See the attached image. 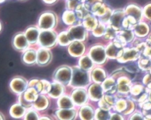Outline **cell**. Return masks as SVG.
<instances>
[{
  "label": "cell",
  "mask_w": 151,
  "mask_h": 120,
  "mask_svg": "<svg viewBox=\"0 0 151 120\" xmlns=\"http://www.w3.org/2000/svg\"><path fill=\"white\" fill-rule=\"evenodd\" d=\"M54 41L55 36L51 32H43L40 36V41L42 45L44 46H50L52 45Z\"/></svg>",
  "instance_id": "obj_1"
},
{
  "label": "cell",
  "mask_w": 151,
  "mask_h": 120,
  "mask_svg": "<svg viewBox=\"0 0 151 120\" xmlns=\"http://www.w3.org/2000/svg\"><path fill=\"white\" fill-rule=\"evenodd\" d=\"M87 75L81 71L75 72L74 76V82L76 85H83L87 81Z\"/></svg>",
  "instance_id": "obj_2"
},
{
  "label": "cell",
  "mask_w": 151,
  "mask_h": 120,
  "mask_svg": "<svg viewBox=\"0 0 151 120\" xmlns=\"http://www.w3.org/2000/svg\"><path fill=\"white\" fill-rule=\"evenodd\" d=\"M53 24V18L50 15H45L42 17L40 21V26L42 28H49Z\"/></svg>",
  "instance_id": "obj_3"
},
{
  "label": "cell",
  "mask_w": 151,
  "mask_h": 120,
  "mask_svg": "<svg viewBox=\"0 0 151 120\" xmlns=\"http://www.w3.org/2000/svg\"><path fill=\"white\" fill-rule=\"evenodd\" d=\"M84 35V30L81 27H77L74 28L70 32V37L76 39H81Z\"/></svg>",
  "instance_id": "obj_4"
},
{
  "label": "cell",
  "mask_w": 151,
  "mask_h": 120,
  "mask_svg": "<svg viewBox=\"0 0 151 120\" xmlns=\"http://www.w3.org/2000/svg\"><path fill=\"white\" fill-rule=\"evenodd\" d=\"M58 78L63 82H65L70 78V72L66 69H63L58 74Z\"/></svg>",
  "instance_id": "obj_5"
},
{
  "label": "cell",
  "mask_w": 151,
  "mask_h": 120,
  "mask_svg": "<svg viewBox=\"0 0 151 120\" xmlns=\"http://www.w3.org/2000/svg\"><path fill=\"white\" fill-rule=\"evenodd\" d=\"M15 45L18 46V48H24L27 46L26 39L23 35H19L15 40Z\"/></svg>",
  "instance_id": "obj_6"
},
{
  "label": "cell",
  "mask_w": 151,
  "mask_h": 120,
  "mask_svg": "<svg viewBox=\"0 0 151 120\" xmlns=\"http://www.w3.org/2000/svg\"><path fill=\"white\" fill-rule=\"evenodd\" d=\"M27 36L28 38V40L31 42H34L37 40L38 37V31L36 29H31L27 31Z\"/></svg>",
  "instance_id": "obj_7"
},
{
  "label": "cell",
  "mask_w": 151,
  "mask_h": 120,
  "mask_svg": "<svg viewBox=\"0 0 151 120\" xmlns=\"http://www.w3.org/2000/svg\"><path fill=\"white\" fill-rule=\"evenodd\" d=\"M92 55L93 59L96 61H100L104 58V52L102 49H97L94 51Z\"/></svg>",
  "instance_id": "obj_8"
},
{
  "label": "cell",
  "mask_w": 151,
  "mask_h": 120,
  "mask_svg": "<svg viewBox=\"0 0 151 120\" xmlns=\"http://www.w3.org/2000/svg\"><path fill=\"white\" fill-rule=\"evenodd\" d=\"M71 49L73 52L76 54H80V52L82 51V46L80 45V44L78 43H75L74 45H73L71 46Z\"/></svg>",
  "instance_id": "obj_9"
},
{
  "label": "cell",
  "mask_w": 151,
  "mask_h": 120,
  "mask_svg": "<svg viewBox=\"0 0 151 120\" xmlns=\"http://www.w3.org/2000/svg\"><path fill=\"white\" fill-rule=\"evenodd\" d=\"M85 99V94L82 92H77L74 95V100L77 103L83 102Z\"/></svg>",
  "instance_id": "obj_10"
},
{
  "label": "cell",
  "mask_w": 151,
  "mask_h": 120,
  "mask_svg": "<svg viewBox=\"0 0 151 120\" xmlns=\"http://www.w3.org/2000/svg\"><path fill=\"white\" fill-rule=\"evenodd\" d=\"M51 95L55 96H57L58 95H60L61 93V88L60 86L57 85H53L51 88Z\"/></svg>",
  "instance_id": "obj_11"
},
{
  "label": "cell",
  "mask_w": 151,
  "mask_h": 120,
  "mask_svg": "<svg viewBox=\"0 0 151 120\" xmlns=\"http://www.w3.org/2000/svg\"><path fill=\"white\" fill-rule=\"evenodd\" d=\"M91 94H93V96H96L97 98L100 97L101 95V89L99 86H95L93 88L91 91Z\"/></svg>",
  "instance_id": "obj_12"
},
{
  "label": "cell",
  "mask_w": 151,
  "mask_h": 120,
  "mask_svg": "<svg viewBox=\"0 0 151 120\" xmlns=\"http://www.w3.org/2000/svg\"><path fill=\"white\" fill-rule=\"evenodd\" d=\"M114 16H115L113 17L112 20H113V22L114 24L116 25V26H117L120 23V20L122 19V16L121 15H120V14H116Z\"/></svg>",
  "instance_id": "obj_13"
},
{
  "label": "cell",
  "mask_w": 151,
  "mask_h": 120,
  "mask_svg": "<svg viewBox=\"0 0 151 120\" xmlns=\"http://www.w3.org/2000/svg\"><path fill=\"white\" fill-rule=\"evenodd\" d=\"M91 62L90 61V59H88V58H86L85 59H83L82 61V66H83L84 68H89L91 65Z\"/></svg>",
  "instance_id": "obj_14"
},
{
  "label": "cell",
  "mask_w": 151,
  "mask_h": 120,
  "mask_svg": "<svg viewBox=\"0 0 151 120\" xmlns=\"http://www.w3.org/2000/svg\"><path fill=\"white\" fill-rule=\"evenodd\" d=\"M45 99L43 97H40L37 100V107H43L45 104Z\"/></svg>",
  "instance_id": "obj_15"
},
{
  "label": "cell",
  "mask_w": 151,
  "mask_h": 120,
  "mask_svg": "<svg viewBox=\"0 0 151 120\" xmlns=\"http://www.w3.org/2000/svg\"><path fill=\"white\" fill-rule=\"evenodd\" d=\"M95 72L96 73L94 74V78L96 79V81H102L103 78H104V76H103V74L100 71H96Z\"/></svg>",
  "instance_id": "obj_16"
},
{
  "label": "cell",
  "mask_w": 151,
  "mask_h": 120,
  "mask_svg": "<svg viewBox=\"0 0 151 120\" xmlns=\"http://www.w3.org/2000/svg\"><path fill=\"white\" fill-rule=\"evenodd\" d=\"M63 118H70L72 116V112L70 111H64L61 113Z\"/></svg>",
  "instance_id": "obj_17"
},
{
  "label": "cell",
  "mask_w": 151,
  "mask_h": 120,
  "mask_svg": "<svg viewBox=\"0 0 151 120\" xmlns=\"http://www.w3.org/2000/svg\"><path fill=\"white\" fill-rule=\"evenodd\" d=\"M61 104V106L63 107H70L71 106V102L70 100L66 98H64L63 99H62Z\"/></svg>",
  "instance_id": "obj_18"
},
{
  "label": "cell",
  "mask_w": 151,
  "mask_h": 120,
  "mask_svg": "<svg viewBox=\"0 0 151 120\" xmlns=\"http://www.w3.org/2000/svg\"><path fill=\"white\" fill-rule=\"evenodd\" d=\"M99 119H105V118H107L108 116V114L107 112L104 111H101L99 113Z\"/></svg>",
  "instance_id": "obj_19"
},
{
  "label": "cell",
  "mask_w": 151,
  "mask_h": 120,
  "mask_svg": "<svg viewBox=\"0 0 151 120\" xmlns=\"http://www.w3.org/2000/svg\"><path fill=\"white\" fill-rule=\"evenodd\" d=\"M136 31H137L139 33H140V34H145V33L146 32L147 29H146V28H145V26H139L136 28Z\"/></svg>",
  "instance_id": "obj_20"
},
{
  "label": "cell",
  "mask_w": 151,
  "mask_h": 120,
  "mask_svg": "<svg viewBox=\"0 0 151 120\" xmlns=\"http://www.w3.org/2000/svg\"><path fill=\"white\" fill-rule=\"evenodd\" d=\"M86 111H83V116L84 118H91V115H90V112L88 111V109H85Z\"/></svg>",
  "instance_id": "obj_21"
},
{
  "label": "cell",
  "mask_w": 151,
  "mask_h": 120,
  "mask_svg": "<svg viewBox=\"0 0 151 120\" xmlns=\"http://www.w3.org/2000/svg\"><path fill=\"white\" fill-rule=\"evenodd\" d=\"M146 12H147V15H149V16L151 17V5L147 6L146 9Z\"/></svg>",
  "instance_id": "obj_22"
},
{
  "label": "cell",
  "mask_w": 151,
  "mask_h": 120,
  "mask_svg": "<svg viewBox=\"0 0 151 120\" xmlns=\"http://www.w3.org/2000/svg\"><path fill=\"white\" fill-rule=\"evenodd\" d=\"M67 39H68V38H67V36H65V35H64V36H62L61 37L60 41H61L62 43L65 44V43H67V42H68V40H67Z\"/></svg>",
  "instance_id": "obj_23"
},
{
  "label": "cell",
  "mask_w": 151,
  "mask_h": 120,
  "mask_svg": "<svg viewBox=\"0 0 151 120\" xmlns=\"http://www.w3.org/2000/svg\"><path fill=\"white\" fill-rule=\"evenodd\" d=\"M110 84H111V87H113V85H112V84H113V82L110 81ZM106 86H107V85ZM109 86H110V85H109ZM106 88L107 89H110V86H106Z\"/></svg>",
  "instance_id": "obj_24"
},
{
  "label": "cell",
  "mask_w": 151,
  "mask_h": 120,
  "mask_svg": "<svg viewBox=\"0 0 151 120\" xmlns=\"http://www.w3.org/2000/svg\"><path fill=\"white\" fill-rule=\"evenodd\" d=\"M47 1V2H52L53 1H55V0H45Z\"/></svg>",
  "instance_id": "obj_25"
}]
</instances>
